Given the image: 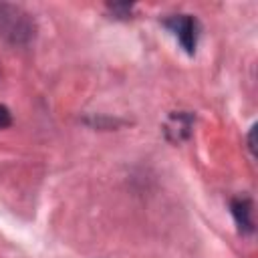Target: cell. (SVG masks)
<instances>
[{
  "label": "cell",
  "mask_w": 258,
  "mask_h": 258,
  "mask_svg": "<svg viewBox=\"0 0 258 258\" xmlns=\"http://www.w3.org/2000/svg\"><path fill=\"white\" fill-rule=\"evenodd\" d=\"M36 24L30 12L18 4L0 2V38L12 46H26L34 40Z\"/></svg>",
  "instance_id": "cell-1"
},
{
  "label": "cell",
  "mask_w": 258,
  "mask_h": 258,
  "mask_svg": "<svg viewBox=\"0 0 258 258\" xmlns=\"http://www.w3.org/2000/svg\"><path fill=\"white\" fill-rule=\"evenodd\" d=\"M163 24L173 32V36L177 38V42L181 44V48L187 54L196 52L198 38H200V22H198L196 16H191V14H173L169 18H165Z\"/></svg>",
  "instance_id": "cell-2"
},
{
  "label": "cell",
  "mask_w": 258,
  "mask_h": 258,
  "mask_svg": "<svg viewBox=\"0 0 258 258\" xmlns=\"http://www.w3.org/2000/svg\"><path fill=\"white\" fill-rule=\"evenodd\" d=\"M230 212L234 216V222L242 234H252L254 232V220H252V200L246 196L234 198L230 202Z\"/></svg>",
  "instance_id": "cell-3"
},
{
  "label": "cell",
  "mask_w": 258,
  "mask_h": 258,
  "mask_svg": "<svg viewBox=\"0 0 258 258\" xmlns=\"http://www.w3.org/2000/svg\"><path fill=\"white\" fill-rule=\"evenodd\" d=\"M189 129H191V117L185 115V113H175V115H171L165 131L167 133L173 131L175 133V141H179V139H185L189 135Z\"/></svg>",
  "instance_id": "cell-4"
},
{
  "label": "cell",
  "mask_w": 258,
  "mask_h": 258,
  "mask_svg": "<svg viewBox=\"0 0 258 258\" xmlns=\"http://www.w3.org/2000/svg\"><path fill=\"white\" fill-rule=\"evenodd\" d=\"M107 8H109L111 12H117V14H119L117 18H127L133 6H131V4H107Z\"/></svg>",
  "instance_id": "cell-5"
},
{
  "label": "cell",
  "mask_w": 258,
  "mask_h": 258,
  "mask_svg": "<svg viewBox=\"0 0 258 258\" xmlns=\"http://www.w3.org/2000/svg\"><path fill=\"white\" fill-rule=\"evenodd\" d=\"M12 125V115L6 105H0V129H6Z\"/></svg>",
  "instance_id": "cell-6"
},
{
  "label": "cell",
  "mask_w": 258,
  "mask_h": 258,
  "mask_svg": "<svg viewBox=\"0 0 258 258\" xmlns=\"http://www.w3.org/2000/svg\"><path fill=\"white\" fill-rule=\"evenodd\" d=\"M254 133H256V125L250 127V135H248V149L252 151V155H254V151H256V145H254Z\"/></svg>",
  "instance_id": "cell-7"
}]
</instances>
